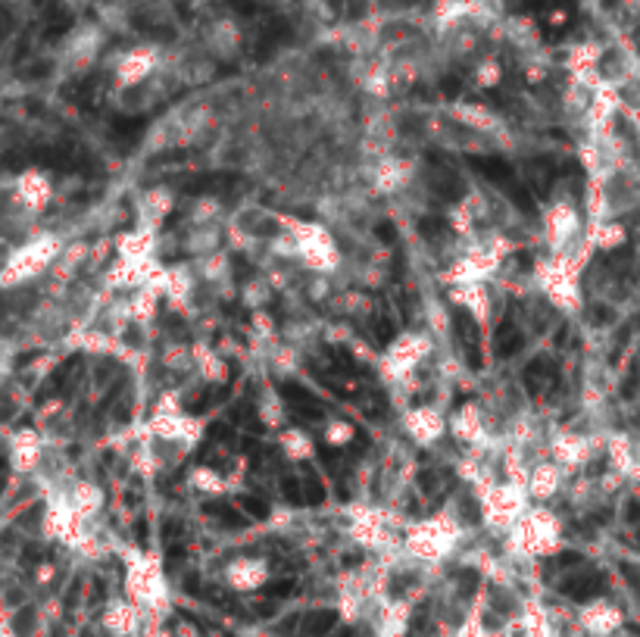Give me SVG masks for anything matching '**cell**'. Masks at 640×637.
I'll return each mask as SVG.
<instances>
[{
    "label": "cell",
    "instance_id": "obj_1",
    "mask_svg": "<svg viewBox=\"0 0 640 637\" xmlns=\"http://www.w3.org/2000/svg\"><path fill=\"white\" fill-rule=\"evenodd\" d=\"M556 378H559V375H556V366L547 360V356H537V360H531L528 369H525V375H522L528 394H534V397L547 394V391L556 385Z\"/></svg>",
    "mask_w": 640,
    "mask_h": 637
},
{
    "label": "cell",
    "instance_id": "obj_2",
    "mask_svg": "<svg viewBox=\"0 0 640 637\" xmlns=\"http://www.w3.org/2000/svg\"><path fill=\"white\" fill-rule=\"evenodd\" d=\"M469 166L475 169V172H481L484 178H488V182H494L497 188H509V185H516V169H512L506 160H500V157H469Z\"/></svg>",
    "mask_w": 640,
    "mask_h": 637
},
{
    "label": "cell",
    "instance_id": "obj_3",
    "mask_svg": "<svg viewBox=\"0 0 640 637\" xmlns=\"http://www.w3.org/2000/svg\"><path fill=\"white\" fill-rule=\"evenodd\" d=\"M456 331L459 338H463V347H466V360L472 363V369H481V347H478V328L472 322V316L466 310L456 313Z\"/></svg>",
    "mask_w": 640,
    "mask_h": 637
},
{
    "label": "cell",
    "instance_id": "obj_4",
    "mask_svg": "<svg viewBox=\"0 0 640 637\" xmlns=\"http://www.w3.org/2000/svg\"><path fill=\"white\" fill-rule=\"evenodd\" d=\"M232 185H238V175H222V172H216V175H194V178H188V182H182V188L188 194H210V191L222 194V191H228Z\"/></svg>",
    "mask_w": 640,
    "mask_h": 637
},
{
    "label": "cell",
    "instance_id": "obj_5",
    "mask_svg": "<svg viewBox=\"0 0 640 637\" xmlns=\"http://www.w3.org/2000/svg\"><path fill=\"white\" fill-rule=\"evenodd\" d=\"M494 347H497V356H512V353H519L522 350V331L516 328V322L506 319L500 328H497V335H494Z\"/></svg>",
    "mask_w": 640,
    "mask_h": 637
},
{
    "label": "cell",
    "instance_id": "obj_6",
    "mask_svg": "<svg viewBox=\"0 0 640 637\" xmlns=\"http://www.w3.org/2000/svg\"><path fill=\"white\" fill-rule=\"evenodd\" d=\"M335 622H338L335 609H319V613H310L300 622V631L306 637H322V634H328L331 628H335Z\"/></svg>",
    "mask_w": 640,
    "mask_h": 637
},
{
    "label": "cell",
    "instance_id": "obj_7",
    "mask_svg": "<svg viewBox=\"0 0 640 637\" xmlns=\"http://www.w3.org/2000/svg\"><path fill=\"white\" fill-rule=\"evenodd\" d=\"M431 191L438 194V197H450V200H456V197L463 194L466 188H463V182H459V178H456L447 166H441L438 172L431 175Z\"/></svg>",
    "mask_w": 640,
    "mask_h": 637
},
{
    "label": "cell",
    "instance_id": "obj_8",
    "mask_svg": "<svg viewBox=\"0 0 640 637\" xmlns=\"http://www.w3.org/2000/svg\"><path fill=\"white\" fill-rule=\"evenodd\" d=\"M278 391H281V397H285L294 406V410H297V406H319L316 397L306 391L303 385H294V381H285V385H281Z\"/></svg>",
    "mask_w": 640,
    "mask_h": 637
},
{
    "label": "cell",
    "instance_id": "obj_9",
    "mask_svg": "<svg viewBox=\"0 0 640 637\" xmlns=\"http://www.w3.org/2000/svg\"><path fill=\"white\" fill-rule=\"evenodd\" d=\"M562 594L566 597H575V600H587L597 594V581L594 578H572L562 584Z\"/></svg>",
    "mask_w": 640,
    "mask_h": 637
},
{
    "label": "cell",
    "instance_id": "obj_10",
    "mask_svg": "<svg viewBox=\"0 0 640 637\" xmlns=\"http://www.w3.org/2000/svg\"><path fill=\"white\" fill-rule=\"evenodd\" d=\"M203 509H207L210 516H219V522H222V525H228V528H244V525H247V522H244V519H238V516H235L232 509H228L225 503H207Z\"/></svg>",
    "mask_w": 640,
    "mask_h": 637
},
{
    "label": "cell",
    "instance_id": "obj_11",
    "mask_svg": "<svg viewBox=\"0 0 640 637\" xmlns=\"http://www.w3.org/2000/svg\"><path fill=\"white\" fill-rule=\"evenodd\" d=\"M241 509L247 519H269V503L260 497H241Z\"/></svg>",
    "mask_w": 640,
    "mask_h": 637
},
{
    "label": "cell",
    "instance_id": "obj_12",
    "mask_svg": "<svg viewBox=\"0 0 640 637\" xmlns=\"http://www.w3.org/2000/svg\"><path fill=\"white\" fill-rule=\"evenodd\" d=\"M419 232L431 241H438L441 235H447V222L438 216H425V219H419Z\"/></svg>",
    "mask_w": 640,
    "mask_h": 637
},
{
    "label": "cell",
    "instance_id": "obj_13",
    "mask_svg": "<svg viewBox=\"0 0 640 637\" xmlns=\"http://www.w3.org/2000/svg\"><path fill=\"white\" fill-rule=\"evenodd\" d=\"M144 125H147V119H122V122H116V129H113V135L116 138H138L141 132H144Z\"/></svg>",
    "mask_w": 640,
    "mask_h": 637
},
{
    "label": "cell",
    "instance_id": "obj_14",
    "mask_svg": "<svg viewBox=\"0 0 640 637\" xmlns=\"http://www.w3.org/2000/svg\"><path fill=\"white\" fill-rule=\"evenodd\" d=\"M281 494H285L291 503H300L303 500V484L294 478V475H288V478H281Z\"/></svg>",
    "mask_w": 640,
    "mask_h": 637
},
{
    "label": "cell",
    "instance_id": "obj_15",
    "mask_svg": "<svg viewBox=\"0 0 640 637\" xmlns=\"http://www.w3.org/2000/svg\"><path fill=\"white\" fill-rule=\"evenodd\" d=\"M325 500V488H322V481L316 478V475H310L306 478V503H322Z\"/></svg>",
    "mask_w": 640,
    "mask_h": 637
},
{
    "label": "cell",
    "instance_id": "obj_16",
    "mask_svg": "<svg viewBox=\"0 0 640 637\" xmlns=\"http://www.w3.org/2000/svg\"><path fill=\"white\" fill-rule=\"evenodd\" d=\"M294 588H297V584H294L291 578L275 581V584H269V588H266V597H272V600H278V597H291V594H294Z\"/></svg>",
    "mask_w": 640,
    "mask_h": 637
},
{
    "label": "cell",
    "instance_id": "obj_17",
    "mask_svg": "<svg viewBox=\"0 0 640 637\" xmlns=\"http://www.w3.org/2000/svg\"><path fill=\"white\" fill-rule=\"evenodd\" d=\"M391 338H394V325H391L388 319H378V322H375V341H378V344H388Z\"/></svg>",
    "mask_w": 640,
    "mask_h": 637
},
{
    "label": "cell",
    "instance_id": "obj_18",
    "mask_svg": "<svg viewBox=\"0 0 640 637\" xmlns=\"http://www.w3.org/2000/svg\"><path fill=\"white\" fill-rule=\"evenodd\" d=\"M375 235H378L384 244H397V232H394V225H388V222L378 225V228H375Z\"/></svg>",
    "mask_w": 640,
    "mask_h": 637
},
{
    "label": "cell",
    "instance_id": "obj_19",
    "mask_svg": "<svg viewBox=\"0 0 640 637\" xmlns=\"http://www.w3.org/2000/svg\"><path fill=\"white\" fill-rule=\"evenodd\" d=\"M441 91H444L447 97H456V94H459V79H456V75H450V79L441 82Z\"/></svg>",
    "mask_w": 640,
    "mask_h": 637
},
{
    "label": "cell",
    "instance_id": "obj_20",
    "mask_svg": "<svg viewBox=\"0 0 640 637\" xmlns=\"http://www.w3.org/2000/svg\"><path fill=\"white\" fill-rule=\"evenodd\" d=\"M210 438H216V441H219V438H222V441H228V438H232V428H228V425H213V428H210Z\"/></svg>",
    "mask_w": 640,
    "mask_h": 637
},
{
    "label": "cell",
    "instance_id": "obj_21",
    "mask_svg": "<svg viewBox=\"0 0 640 637\" xmlns=\"http://www.w3.org/2000/svg\"><path fill=\"white\" fill-rule=\"evenodd\" d=\"M144 538H147V525H144V522H138V541L144 544Z\"/></svg>",
    "mask_w": 640,
    "mask_h": 637
}]
</instances>
